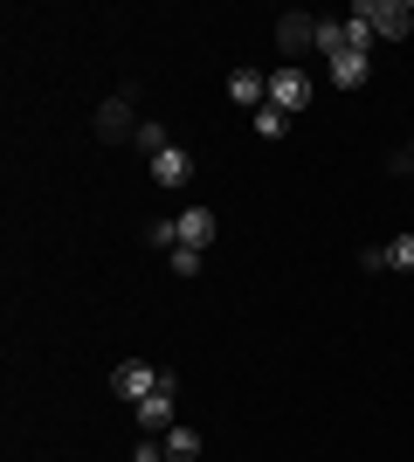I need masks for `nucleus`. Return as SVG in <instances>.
<instances>
[{
    "instance_id": "f257e3e1",
    "label": "nucleus",
    "mask_w": 414,
    "mask_h": 462,
    "mask_svg": "<svg viewBox=\"0 0 414 462\" xmlns=\"http://www.w3.org/2000/svg\"><path fill=\"white\" fill-rule=\"evenodd\" d=\"M353 21H366L373 42H400L414 28V0H353Z\"/></svg>"
},
{
    "instance_id": "f03ea898",
    "label": "nucleus",
    "mask_w": 414,
    "mask_h": 462,
    "mask_svg": "<svg viewBox=\"0 0 414 462\" xmlns=\"http://www.w3.org/2000/svg\"><path fill=\"white\" fill-rule=\"evenodd\" d=\"M138 125H145V117L132 111V90L104 97V104H97V117H90V132H97L104 145H124V138H138Z\"/></svg>"
},
{
    "instance_id": "7ed1b4c3",
    "label": "nucleus",
    "mask_w": 414,
    "mask_h": 462,
    "mask_svg": "<svg viewBox=\"0 0 414 462\" xmlns=\"http://www.w3.org/2000/svg\"><path fill=\"white\" fill-rule=\"evenodd\" d=\"M132 414H138L145 435H166V428H173V373H166V366H159V393H145Z\"/></svg>"
},
{
    "instance_id": "20e7f679",
    "label": "nucleus",
    "mask_w": 414,
    "mask_h": 462,
    "mask_svg": "<svg viewBox=\"0 0 414 462\" xmlns=\"http://www.w3.org/2000/svg\"><path fill=\"white\" fill-rule=\"evenodd\" d=\"M270 104H276L283 117H290V111H304V104H311V77H304L297 62H283V69L270 77Z\"/></svg>"
},
{
    "instance_id": "39448f33",
    "label": "nucleus",
    "mask_w": 414,
    "mask_h": 462,
    "mask_svg": "<svg viewBox=\"0 0 414 462\" xmlns=\"http://www.w3.org/2000/svg\"><path fill=\"white\" fill-rule=\"evenodd\" d=\"M111 393H118V401H145V393H159V366H145V359H124L118 373H111Z\"/></svg>"
},
{
    "instance_id": "423d86ee",
    "label": "nucleus",
    "mask_w": 414,
    "mask_h": 462,
    "mask_svg": "<svg viewBox=\"0 0 414 462\" xmlns=\"http://www.w3.org/2000/svg\"><path fill=\"white\" fill-rule=\"evenodd\" d=\"M276 49H283V62L311 56V49H317V21L311 14H283V21H276Z\"/></svg>"
},
{
    "instance_id": "0eeeda50",
    "label": "nucleus",
    "mask_w": 414,
    "mask_h": 462,
    "mask_svg": "<svg viewBox=\"0 0 414 462\" xmlns=\"http://www.w3.org/2000/svg\"><path fill=\"white\" fill-rule=\"evenodd\" d=\"M152 180L159 187H187V180H194V152H187V145H166V152L152 159Z\"/></svg>"
},
{
    "instance_id": "6e6552de",
    "label": "nucleus",
    "mask_w": 414,
    "mask_h": 462,
    "mask_svg": "<svg viewBox=\"0 0 414 462\" xmlns=\"http://www.w3.org/2000/svg\"><path fill=\"white\" fill-rule=\"evenodd\" d=\"M215 242V208H187L179 214V249H207Z\"/></svg>"
},
{
    "instance_id": "1a4fd4ad",
    "label": "nucleus",
    "mask_w": 414,
    "mask_h": 462,
    "mask_svg": "<svg viewBox=\"0 0 414 462\" xmlns=\"http://www.w3.org/2000/svg\"><path fill=\"white\" fill-rule=\"evenodd\" d=\"M228 97H235V104H270V77H256V69H235V77H228Z\"/></svg>"
},
{
    "instance_id": "9d476101",
    "label": "nucleus",
    "mask_w": 414,
    "mask_h": 462,
    "mask_svg": "<svg viewBox=\"0 0 414 462\" xmlns=\"http://www.w3.org/2000/svg\"><path fill=\"white\" fill-rule=\"evenodd\" d=\"M159 442H166V462H194V456H200V428H179V421H173Z\"/></svg>"
},
{
    "instance_id": "9b49d317",
    "label": "nucleus",
    "mask_w": 414,
    "mask_h": 462,
    "mask_svg": "<svg viewBox=\"0 0 414 462\" xmlns=\"http://www.w3.org/2000/svg\"><path fill=\"white\" fill-rule=\"evenodd\" d=\"M366 77H373V56H338L332 62V83H338V90H359Z\"/></svg>"
},
{
    "instance_id": "f8f14e48",
    "label": "nucleus",
    "mask_w": 414,
    "mask_h": 462,
    "mask_svg": "<svg viewBox=\"0 0 414 462\" xmlns=\"http://www.w3.org/2000/svg\"><path fill=\"white\" fill-rule=\"evenodd\" d=\"M132 145H138V152H145V159H159V152H166V145H173V138H166V125H159V117H145Z\"/></svg>"
},
{
    "instance_id": "ddd939ff",
    "label": "nucleus",
    "mask_w": 414,
    "mask_h": 462,
    "mask_svg": "<svg viewBox=\"0 0 414 462\" xmlns=\"http://www.w3.org/2000/svg\"><path fill=\"white\" fill-rule=\"evenodd\" d=\"M317 49H325V56H353V49H345V21H317Z\"/></svg>"
},
{
    "instance_id": "4468645a",
    "label": "nucleus",
    "mask_w": 414,
    "mask_h": 462,
    "mask_svg": "<svg viewBox=\"0 0 414 462\" xmlns=\"http://www.w3.org/2000/svg\"><path fill=\"white\" fill-rule=\"evenodd\" d=\"M145 242L173 255V249H179V221H145Z\"/></svg>"
},
{
    "instance_id": "2eb2a0df",
    "label": "nucleus",
    "mask_w": 414,
    "mask_h": 462,
    "mask_svg": "<svg viewBox=\"0 0 414 462\" xmlns=\"http://www.w3.org/2000/svg\"><path fill=\"white\" fill-rule=\"evenodd\" d=\"M387 270H414V235H400V242H387Z\"/></svg>"
},
{
    "instance_id": "dca6fc26",
    "label": "nucleus",
    "mask_w": 414,
    "mask_h": 462,
    "mask_svg": "<svg viewBox=\"0 0 414 462\" xmlns=\"http://www.w3.org/2000/svg\"><path fill=\"white\" fill-rule=\"evenodd\" d=\"M256 138H283V111H276V104L256 111Z\"/></svg>"
},
{
    "instance_id": "f3484780",
    "label": "nucleus",
    "mask_w": 414,
    "mask_h": 462,
    "mask_svg": "<svg viewBox=\"0 0 414 462\" xmlns=\"http://www.w3.org/2000/svg\"><path fill=\"white\" fill-rule=\"evenodd\" d=\"M173 276H200V249H173Z\"/></svg>"
},
{
    "instance_id": "a211bd4d",
    "label": "nucleus",
    "mask_w": 414,
    "mask_h": 462,
    "mask_svg": "<svg viewBox=\"0 0 414 462\" xmlns=\"http://www.w3.org/2000/svg\"><path fill=\"white\" fill-rule=\"evenodd\" d=\"M132 462H166V442H152V435H145V442L132 448Z\"/></svg>"
},
{
    "instance_id": "6ab92c4d",
    "label": "nucleus",
    "mask_w": 414,
    "mask_h": 462,
    "mask_svg": "<svg viewBox=\"0 0 414 462\" xmlns=\"http://www.w3.org/2000/svg\"><path fill=\"white\" fill-rule=\"evenodd\" d=\"M408 180H414V152H408Z\"/></svg>"
}]
</instances>
